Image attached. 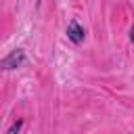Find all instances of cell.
Wrapping results in <instances>:
<instances>
[{
    "instance_id": "obj_1",
    "label": "cell",
    "mask_w": 134,
    "mask_h": 134,
    "mask_svg": "<svg viewBox=\"0 0 134 134\" xmlns=\"http://www.w3.org/2000/svg\"><path fill=\"white\" fill-rule=\"evenodd\" d=\"M27 61V54L23 48H15L10 50L4 59H0V71H10V69H19L23 63Z\"/></svg>"
},
{
    "instance_id": "obj_2",
    "label": "cell",
    "mask_w": 134,
    "mask_h": 134,
    "mask_svg": "<svg viewBox=\"0 0 134 134\" xmlns=\"http://www.w3.org/2000/svg\"><path fill=\"white\" fill-rule=\"evenodd\" d=\"M84 36H86L84 27H82L77 21H69V25H67V38H69L73 44H82V42H84Z\"/></svg>"
},
{
    "instance_id": "obj_3",
    "label": "cell",
    "mask_w": 134,
    "mask_h": 134,
    "mask_svg": "<svg viewBox=\"0 0 134 134\" xmlns=\"http://www.w3.org/2000/svg\"><path fill=\"white\" fill-rule=\"evenodd\" d=\"M21 128H23V119H15V121H13V126L6 130V134H19V132H21Z\"/></svg>"
},
{
    "instance_id": "obj_4",
    "label": "cell",
    "mask_w": 134,
    "mask_h": 134,
    "mask_svg": "<svg viewBox=\"0 0 134 134\" xmlns=\"http://www.w3.org/2000/svg\"><path fill=\"white\" fill-rule=\"evenodd\" d=\"M130 40L134 42V27H132V31H130Z\"/></svg>"
}]
</instances>
